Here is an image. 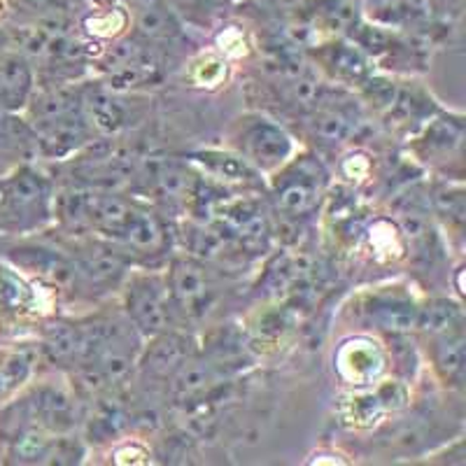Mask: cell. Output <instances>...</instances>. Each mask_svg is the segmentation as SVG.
<instances>
[{"instance_id":"1","label":"cell","mask_w":466,"mask_h":466,"mask_svg":"<svg viewBox=\"0 0 466 466\" xmlns=\"http://www.w3.org/2000/svg\"><path fill=\"white\" fill-rule=\"evenodd\" d=\"M52 185L37 170H16L0 187V228L7 233H28L45 227L52 218Z\"/></svg>"},{"instance_id":"2","label":"cell","mask_w":466,"mask_h":466,"mask_svg":"<svg viewBox=\"0 0 466 466\" xmlns=\"http://www.w3.org/2000/svg\"><path fill=\"white\" fill-rule=\"evenodd\" d=\"M127 318L149 339L168 331L175 318L168 282L159 276H133L127 285Z\"/></svg>"},{"instance_id":"3","label":"cell","mask_w":466,"mask_h":466,"mask_svg":"<svg viewBox=\"0 0 466 466\" xmlns=\"http://www.w3.org/2000/svg\"><path fill=\"white\" fill-rule=\"evenodd\" d=\"M166 282L175 313L185 315L187 319L203 318L218 299V282L197 259H175Z\"/></svg>"},{"instance_id":"4","label":"cell","mask_w":466,"mask_h":466,"mask_svg":"<svg viewBox=\"0 0 466 466\" xmlns=\"http://www.w3.org/2000/svg\"><path fill=\"white\" fill-rule=\"evenodd\" d=\"M236 145H238L243 159L249 166L259 170H276L289 159L291 140L280 127H276L268 119H245L236 133Z\"/></svg>"},{"instance_id":"5","label":"cell","mask_w":466,"mask_h":466,"mask_svg":"<svg viewBox=\"0 0 466 466\" xmlns=\"http://www.w3.org/2000/svg\"><path fill=\"white\" fill-rule=\"evenodd\" d=\"M324 187V170L318 161L303 159L289 166L276 185L278 210L289 219L306 218L319 201Z\"/></svg>"},{"instance_id":"6","label":"cell","mask_w":466,"mask_h":466,"mask_svg":"<svg viewBox=\"0 0 466 466\" xmlns=\"http://www.w3.org/2000/svg\"><path fill=\"white\" fill-rule=\"evenodd\" d=\"M33 131L37 136V152L49 159H64L68 154L80 152L94 140V127L86 119L85 110L35 122Z\"/></svg>"},{"instance_id":"7","label":"cell","mask_w":466,"mask_h":466,"mask_svg":"<svg viewBox=\"0 0 466 466\" xmlns=\"http://www.w3.org/2000/svg\"><path fill=\"white\" fill-rule=\"evenodd\" d=\"M138 175L145 194H149L154 201L168 208L187 206L194 201L198 177L180 161H149L143 170H138Z\"/></svg>"},{"instance_id":"8","label":"cell","mask_w":466,"mask_h":466,"mask_svg":"<svg viewBox=\"0 0 466 466\" xmlns=\"http://www.w3.org/2000/svg\"><path fill=\"white\" fill-rule=\"evenodd\" d=\"M70 264H73L75 282L89 289H110L124 278L127 257L122 249L107 245H86Z\"/></svg>"},{"instance_id":"9","label":"cell","mask_w":466,"mask_h":466,"mask_svg":"<svg viewBox=\"0 0 466 466\" xmlns=\"http://www.w3.org/2000/svg\"><path fill=\"white\" fill-rule=\"evenodd\" d=\"M115 243L122 245V252H131L136 257L161 255L168 245V228L157 212L136 203Z\"/></svg>"},{"instance_id":"10","label":"cell","mask_w":466,"mask_h":466,"mask_svg":"<svg viewBox=\"0 0 466 466\" xmlns=\"http://www.w3.org/2000/svg\"><path fill=\"white\" fill-rule=\"evenodd\" d=\"M112 80L122 85H138L159 73V56L145 43H124L112 52ZM119 85V86H122Z\"/></svg>"},{"instance_id":"11","label":"cell","mask_w":466,"mask_h":466,"mask_svg":"<svg viewBox=\"0 0 466 466\" xmlns=\"http://www.w3.org/2000/svg\"><path fill=\"white\" fill-rule=\"evenodd\" d=\"M154 343L145 352L143 366L149 376L157 378H173L180 371V366L191 357L189 340L175 331H164V334L152 336Z\"/></svg>"},{"instance_id":"12","label":"cell","mask_w":466,"mask_h":466,"mask_svg":"<svg viewBox=\"0 0 466 466\" xmlns=\"http://www.w3.org/2000/svg\"><path fill=\"white\" fill-rule=\"evenodd\" d=\"M80 96L82 110H85L91 127L103 133H116L119 128L127 127V107L115 94H110L103 86H89V89L80 91Z\"/></svg>"},{"instance_id":"13","label":"cell","mask_w":466,"mask_h":466,"mask_svg":"<svg viewBox=\"0 0 466 466\" xmlns=\"http://www.w3.org/2000/svg\"><path fill=\"white\" fill-rule=\"evenodd\" d=\"M33 418L45 430L64 434L75 427V406L66 392L56 387H43L33 401Z\"/></svg>"},{"instance_id":"14","label":"cell","mask_w":466,"mask_h":466,"mask_svg":"<svg viewBox=\"0 0 466 466\" xmlns=\"http://www.w3.org/2000/svg\"><path fill=\"white\" fill-rule=\"evenodd\" d=\"M366 313L380 329H392V331H401V329L413 327L418 319V308H415L413 299L403 297L401 291H385V294H376L366 308Z\"/></svg>"},{"instance_id":"15","label":"cell","mask_w":466,"mask_h":466,"mask_svg":"<svg viewBox=\"0 0 466 466\" xmlns=\"http://www.w3.org/2000/svg\"><path fill=\"white\" fill-rule=\"evenodd\" d=\"M138 31L152 43H170L180 37V24L164 0H138Z\"/></svg>"},{"instance_id":"16","label":"cell","mask_w":466,"mask_h":466,"mask_svg":"<svg viewBox=\"0 0 466 466\" xmlns=\"http://www.w3.org/2000/svg\"><path fill=\"white\" fill-rule=\"evenodd\" d=\"M434 361L441 376L448 382L460 385L464 378V331L461 324L455 329H448L443 334H436V348H434Z\"/></svg>"},{"instance_id":"17","label":"cell","mask_w":466,"mask_h":466,"mask_svg":"<svg viewBox=\"0 0 466 466\" xmlns=\"http://www.w3.org/2000/svg\"><path fill=\"white\" fill-rule=\"evenodd\" d=\"M33 154H40L33 127L16 116L0 112V157L3 159H31Z\"/></svg>"},{"instance_id":"18","label":"cell","mask_w":466,"mask_h":466,"mask_svg":"<svg viewBox=\"0 0 466 466\" xmlns=\"http://www.w3.org/2000/svg\"><path fill=\"white\" fill-rule=\"evenodd\" d=\"M31 68L24 58L3 56L0 58V106L16 107L24 106L31 91Z\"/></svg>"},{"instance_id":"19","label":"cell","mask_w":466,"mask_h":466,"mask_svg":"<svg viewBox=\"0 0 466 466\" xmlns=\"http://www.w3.org/2000/svg\"><path fill=\"white\" fill-rule=\"evenodd\" d=\"M355 119L345 112L340 106H315V136L322 143H343L350 138V133L355 128Z\"/></svg>"},{"instance_id":"20","label":"cell","mask_w":466,"mask_h":466,"mask_svg":"<svg viewBox=\"0 0 466 466\" xmlns=\"http://www.w3.org/2000/svg\"><path fill=\"white\" fill-rule=\"evenodd\" d=\"M198 164L206 166L210 173H215L219 180L227 182H252L255 177V170L245 159H238V157H231V154L222 152H203L197 154Z\"/></svg>"},{"instance_id":"21","label":"cell","mask_w":466,"mask_h":466,"mask_svg":"<svg viewBox=\"0 0 466 466\" xmlns=\"http://www.w3.org/2000/svg\"><path fill=\"white\" fill-rule=\"evenodd\" d=\"M418 327H422L424 331H430L431 336L443 334L448 329H455L461 324V310L460 306H455L452 301H431L430 306L418 310V319H415Z\"/></svg>"},{"instance_id":"22","label":"cell","mask_w":466,"mask_h":466,"mask_svg":"<svg viewBox=\"0 0 466 466\" xmlns=\"http://www.w3.org/2000/svg\"><path fill=\"white\" fill-rule=\"evenodd\" d=\"M327 66H331L334 75H339L343 80H364L366 73H369L364 54L355 47H348V45H331Z\"/></svg>"},{"instance_id":"23","label":"cell","mask_w":466,"mask_h":466,"mask_svg":"<svg viewBox=\"0 0 466 466\" xmlns=\"http://www.w3.org/2000/svg\"><path fill=\"white\" fill-rule=\"evenodd\" d=\"M47 350L49 357L58 364H77V324H54L49 329Z\"/></svg>"},{"instance_id":"24","label":"cell","mask_w":466,"mask_h":466,"mask_svg":"<svg viewBox=\"0 0 466 466\" xmlns=\"http://www.w3.org/2000/svg\"><path fill=\"white\" fill-rule=\"evenodd\" d=\"M15 3H22V5H31V7H43L47 5L49 0H15Z\"/></svg>"}]
</instances>
